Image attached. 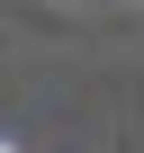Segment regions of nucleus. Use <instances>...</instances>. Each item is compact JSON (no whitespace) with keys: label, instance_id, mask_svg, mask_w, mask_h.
Returning <instances> with one entry per match:
<instances>
[{"label":"nucleus","instance_id":"obj_1","mask_svg":"<svg viewBox=\"0 0 144 153\" xmlns=\"http://www.w3.org/2000/svg\"><path fill=\"white\" fill-rule=\"evenodd\" d=\"M0 153H18V144H0Z\"/></svg>","mask_w":144,"mask_h":153}]
</instances>
